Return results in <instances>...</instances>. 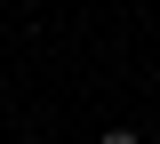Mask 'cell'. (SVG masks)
<instances>
[{"label": "cell", "instance_id": "obj_1", "mask_svg": "<svg viewBox=\"0 0 160 144\" xmlns=\"http://www.w3.org/2000/svg\"><path fill=\"white\" fill-rule=\"evenodd\" d=\"M96 144H144V136H136V128H104Z\"/></svg>", "mask_w": 160, "mask_h": 144}]
</instances>
